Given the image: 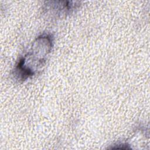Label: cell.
<instances>
[{"mask_svg": "<svg viewBox=\"0 0 150 150\" xmlns=\"http://www.w3.org/2000/svg\"><path fill=\"white\" fill-rule=\"evenodd\" d=\"M53 46V37L43 34L33 42L28 53L18 62L14 70L15 77L25 80L36 74L45 65Z\"/></svg>", "mask_w": 150, "mask_h": 150, "instance_id": "6da1fadb", "label": "cell"}]
</instances>
